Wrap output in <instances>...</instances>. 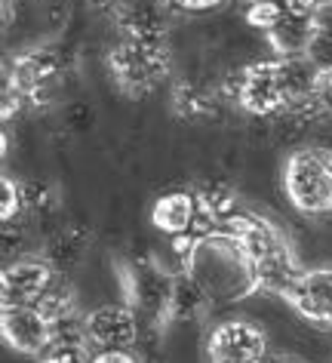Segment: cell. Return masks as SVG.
Wrapping results in <instances>:
<instances>
[{"label": "cell", "instance_id": "cell-1", "mask_svg": "<svg viewBox=\"0 0 332 363\" xmlns=\"http://www.w3.org/2000/svg\"><path fill=\"white\" fill-rule=\"evenodd\" d=\"M173 247L178 252V271L191 277L215 308L237 305L262 293L256 262L237 234L212 228L191 240L173 243Z\"/></svg>", "mask_w": 332, "mask_h": 363}, {"label": "cell", "instance_id": "cell-2", "mask_svg": "<svg viewBox=\"0 0 332 363\" xmlns=\"http://www.w3.org/2000/svg\"><path fill=\"white\" fill-rule=\"evenodd\" d=\"M219 228L237 234V238L244 240V247L249 250V256L256 262L262 293L286 298V293L292 289V284L299 280V274L304 268L299 265L295 247L290 243V238H286V231L280 225L265 219L262 213L240 206V210L231 216L228 222H222Z\"/></svg>", "mask_w": 332, "mask_h": 363}, {"label": "cell", "instance_id": "cell-3", "mask_svg": "<svg viewBox=\"0 0 332 363\" xmlns=\"http://www.w3.org/2000/svg\"><path fill=\"white\" fill-rule=\"evenodd\" d=\"M280 185L290 206L302 216H332V148L308 145L292 151L283 163Z\"/></svg>", "mask_w": 332, "mask_h": 363}, {"label": "cell", "instance_id": "cell-4", "mask_svg": "<svg viewBox=\"0 0 332 363\" xmlns=\"http://www.w3.org/2000/svg\"><path fill=\"white\" fill-rule=\"evenodd\" d=\"M173 68V50L169 40H127L120 38L108 50V74L114 86L130 99H145L169 77Z\"/></svg>", "mask_w": 332, "mask_h": 363}, {"label": "cell", "instance_id": "cell-5", "mask_svg": "<svg viewBox=\"0 0 332 363\" xmlns=\"http://www.w3.org/2000/svg\"><path fill=\"white\" fill-rule=\"evenodd\" d=\"M68 56L59 47H31L6 62L4 80L25 96L31 108H47L56 102L62 84L68 77Z\"/></svg>", "mask_w": 332, "mask_h": 363}, {"label": "cell", "instance_id": "cell-6", "mask_svg": "<svg viewBox=\"0 0 332 363\" xmlns=\"http://www.w3.org/2000/svg\"><path fill=\"white\" fill-rule=\"evenodd\" d=\"M176 274L178 271H166L151 256H139V259L123 262L120 265L123 298H127L130 308H136L142 320H148L154 326H166Z\"/></svg>", "mask_w": 332, "mask_h": 363}, {"label": "cell", "instance_id": "cell-7", "mask_svg": "<svg viewBox=\"0 0 332 363\" xmlns=\"http://www.w3.org/2000/svg\"><path fill=\"white\" fill-rule=\"evenodd\" d=\"M225 89L231 102H237V108H244L253 117H277L286 114V108H290V96H286V84L280 74V59L249 62L237 74H231Z\"/></svg>", "mask_w": 332, "mask_h": 363}, {"label": "cell", "instance_id": "cell-8", "mask_svg": "<svg viewBox=\"0 0 332 363\" xmlns=\"http://www.w3.org/2000/svg\"><path fill=\"white\" fill-rule=\"evenodd\" d=\"M151 225H154L160 234H166L173 243L191 240L197 234H206L215 228V225L206 219L200 197H197L194 188H176V191L160 194L154 206H151Z\"/></svg>", "mask_w": 332, "mask_h": 363}, {"label": "cell", "instance_id": "cell-9", "mask_svg": "<svg viewBox=\"0 0 332 363\" xmlns=\"http://www.w3.org/2000/svg\"><path fill=\"white\" fill-rule=\"evenodd\" d=\"M206 360L210 363H265L268 335L253 320H222L206 335Z\"/></svg>", "mask_w": 332, "mask_h": 363}, {"label": "cell", "instance_id": "cell-10", "mask_svg": "<svg viewBox=\"0 0 332 363\" xmlns=\"http://www.w3.org/2000/svg\"><path fill=\"white\" fill-rule=\"evenodd\" d=\"M86 335L96 351H132L142 339V317L127 302L98 305L86 314Z\"/></svg>", "mask_w": 332, "mask_h": 363}, {"label": "cell", "instance_id": "cell-11", "mask_svg": "<svg viewBox=\"0 0 332 363\" xmlns=\"http://www.w3.org/2000/svg\"><path fill=\"white\" fill-rule=\"evenodd\" d=\"M0 335L10 351L38 360L52 339V323L38 305H0Z\"/></svg>", "mask_w": 332, "mask_h": 363}, {"label": "cell", "instance_id": "cell-12", "mask_svg": "<svg viewBox=\"0 0 332 363\" xmlns=\"http://www.w3.org/2000/svg\"><path fill=\"white\" fill-rule=\"evenodd\" d=\"M56 277V268L43 256L16 259L0 274V305H38Z\"/></svg>", "mask_w": 332, "mask_h": 363}, {"label": "cell", "instance_id": "cell-13", "mask_svg": "<svg viewBox=\"0 0 332 363\" xmlns=\"http://www.w3.org/2000/svg\"><path fill=\"white\" fill-rule=\"evenodd\" d=\"M295 311L317 326H332V268H304L286 293Z\"/></svg>", "mask_w": 332, "mask_h": 363}, {"label": "cell", "instance_id": "cell-14", "mask_svg": "<svg viewBox=\"0 0 332 363\" xmlns=\"http://www.w3.org/2000/svg\"><path fill=\"white\" fill-rule=\"evenodd\" d=\"M114 28L127 40H169L166 34V10L164 4H145V0H120L114 10Z\"/></svg>", "mask_w": 332, "mask_h": 363}, {"label": "cell", "instance_id": "cell-15", "mask_svg": "<svg viewBox=\"0 0 332 363\" xmlns=\"http://www.w3.org/2000/svg\"><path fill=\"white\" fill-rule=\"evenodd\" d=\"M96 348L86 335V314L52 323V339L43 348L38 363H93Z\"/></svg>", "mask_w": 332, "mask_h": 363}, {"label": "cell", "instance_id": "cell-16", "mask_svg": "<svg viewBox=\"0 0 332 363\" xmlns=\"http://www.w3.org/2000/svg\"><path fill=\"white\" fill-rule=\"evenodd\" d=\"M265 34L277 56H304L314 38V13L304 10V6H295L280 22H274Z\"/></svg>", "mask_w": 332, "mask_h": 363}, {"label": "cell", "instance_id": "cell-17", "mask_svg": "<svg viewBox=\"0 0 332 363\" xmlns=\"http://www.w3.org/2000/svg\"><path fill=\"white\" fill-rule=\"evenodd\" d=\"M93 243V231L84 225H71V228L56 231L43 247V259L56 268V274H68L71 268H77L84 262V252Z\"/></svg>", "mask_w": 332, "mask_h": 363}, {"label": "cell", "instance_id": "cell-18", "mask_svg": "<svg viewBox=\"0 0 332 363\" xmlns=\"http://www.w3.org/2000/svg\"><path fill=\"white\" fill-rule=\"evenodd\" d=\"M169 105H173V114L182 121H212L219 111L212 89L194 84V80H178L173 86V96H169Z\"/></svg>", "mask_w": 332, "mask_h": 363}, {"label": "cell", "instance_id": "cell-19", "mask_svg": "<svg viewBox=\"0 0 332 363\" xmlns=\"http://www.w3.org/2000/svg\"><path fill=\"white\" fill-rule=\"evenodd\" d=\"M210 308H215L210 302V296H206L188 274L178 271V274H176V286H173V298H169V317H166V323L197 320V317H203Z\"/></svg>", "mask_w": 332, "mask_h": 363}, {"label": "cell", "instance_id": "cell-20", "mask_svg": "<svg viewBox=\"0 0 332 363\" xmlns=\"http://www.w3.org/2000/svg\"><path fill=\"white\" fill-rule=\"evenodd\" d=\"M38 308L43 311V317H47L50 323H59V320H68V317L80 314L77 311V293H74V286L65 280V274H59L56 280H52V286L40 296Z\"/></svg>", "mask_w": 332, "mask_h": 363}, {"label": "cell", "instance_id": "cell-21", "mask_svg": "<svg viewBox=\"0 0 332 363\" xmlns=\"http://www.w3.org/2000/svg\"><path fill=\"white\" fill-rule=\"evenodd\" d=\"M295 6H299V0H246V22L258 31H268Z\"/></svg>", "mask_w": 332, "mask_h": 363}, {"label": "cell", "instance_id": "cell-22", "mask_svg": "<svg viewBox=\"0 0 332 363\" xmlns=\"http://www.w3.org/2000/svg\"><path fill=\"white\" fill-rule=\"evenodd\" d=\"M28 213V201H25V182H16L13 176L0 179V222L13 225Z\"/></svg>", "mask_w": 332, "mask_h": 363}, {"label": "cell", "instance_id": "cell-23", "mask_svg": "<svg viewBox=\"0 0 332 363\" xmlns=\"http://www.w3.org/2000/svg\"><path fill=\"white\" fill-rule=\"evenodd\" d=\"M164 10H173V13H210V10H219L225 0H160Z\"/></svg>", "mask_w": 332, "mask_h": 363}, {"label": "cell", "instance_id": "cell-24", "mask_svg": "<svg viewBox=\"0 0 332 363\" xmlns=\"http://www.w3.org/2000/svg\"><path fill=\"white\" fill-rule=\"evenodd\" d=\"M314 34L332 38V4H323L314 10Z\"/></svg>", "mask_w": 332, "mask_h": 363}, {"label": "cell", "instance_id": "cell-25", "mask_svg": "<svg viewBox=\"0 0 332 363\" xmlns=\"http://www.w3.org/2000/svg\"><path fill=\"white\" fill-rule=\"evenodd\" d=\"M93 363H139V357L132 351H96Z\"/></svg>", "mask_w": 332, "mask_h": 363}, {"label": "cell", "instance_id": "cell-26", "mask_svg": "<svg viewBox=\"0 0 332 363\" xmlns=\"http://www.w3.org/2000/svg\"><path fill=\"white\" fill-rule=\"evenodd\" d=\"M265 363H299V360H265Z\"/></svg>", "mask_w": 332, "mask_h": 363}]
</instances>
